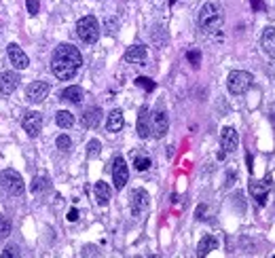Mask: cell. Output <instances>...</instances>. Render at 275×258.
<instances>
[{
	"label": "cell",
	"mask_w": 275,
	"mask_h": 258,
	"mask_svg": "<svg viewBox=\"0 0 275 258\" xmlns=\"http://www.w3.org/2000/svg\"><path fill=\"white\" fill-rule=\"evenodd\" d=\"M83 66L81 51L72 45H60L51 55V72L60 81H70Z\"/></svg>",
	"instance_id": "obj_1"
},
{
	"label": "cell",
	"mask_w": 275,
	"mask_h": 258,
	"mask_svg": "<svg viewBox=\"0 0 275 258\" xmlns=\"http://www.w3.org/2000/svg\"><path fill=\"white\" fill-rule=\"evenodd\" d=\"M197 22H199V28L203 32H218L222 28V24H225V15H222V9L214 3H205L201 9H199V17H197Z\"/></svg>",
	"instance_id": "obj_2"
},
{
	"label": "cell",
	"mask_w": 275,
	"mask_h": 258,
	"mask_svg": "<svg viewBox=\"0 0 275 258\" xmlns=\"http://www.w3.org/2000/svg\"><path fill=\"white\" fill-rule=\"evenodd\" d=\"M76 34H78V38L83 43H87V45L97 43V38H100V24H97V19L93 15L81 17V19L76 22Z\"/></svg>",
	"instance_id": "obj_3"
},
{
	"label": "cell",
	"mask_w": 275,
	"mask_h": 258,
	"mask_svg": "<svg viewBox=\"0 0 275 258\" xmlns=\"http://www.w3.org/2000/svg\"><path fill=\"white\" fill-rule=\"evenodd\" d=\"M0 184H3V188L9 195H22L26 191V184L24 178L19 176V171H15L11 167L0 171Z\"/></svg>",
	"instance_id": "obj_4"
},
{
	"label": "cell",
	"mask_w": 275,
	"mask_h": 258,
	"mask_svg": "<svg viewBox=\"0 0 275 258\" xmlns=\"http://www.w3.org/2000/svg\"><path fill=\"white\" fill-rule=\"evenodd\" d=\"M227 87L233 95H244L252 87V74L246 70H233L227 78Z\"/></svg>",
	"instance_id": "obj_5"
},
{
	"label": "cell",
	"mask_w": 275,
	"mask_h": 258,
	"mask_svg": "<svg viewBox=\"0 0 275 258\" xmlns=\"http://www.w3.org/2000/svg\"><path fill=\"white\" fill-rule=\"evenodd\" d=\"M22 127L30 137H36L41 133V129H43V114L36 112V110L26 112L24 118H22Z\"/></svg>",
	"instance_id": "obj_6"
},
{
	"label": "cell",
	"mask_w": 275,
	"mask_h": 258,
	"mask_svg": "<svg viewBox=\"0 0 275 258\" xmlns=\"http://www.w3.org/2000/svg\"><path fill=\"white\" fill-rule=\"evenodd\" d=\"M129 180V169H127V163L123 157H116L114 163H112V182H114V188L121 191V188L127 184Z\"/></svg>",
	"instance_id": "obj_7"
},
{
	"label": "cell",
	"mask_w": 275,
	"mask_h": 258,
	"mask_svg": "<svg viewBox=\"0 0 275 258\" xmlns=\"http://www.w3.org/2000/svg\"><path fill=\"white\" fill-rule=\"evenodd\" d=\"M51 87L45 83V81H34L28 85V89H26V100L32 102V104H41V102L49 95Z\"/></svg>",
	"instance_id": "obj_8"
},
{
	"label": "cell",
	"mask_w": 275,
	"mask_h": 258,
	"mask_svg": "<svg viewBox=\"0 0 275 258\" xmlns=\"http://www.w3.org/2000/svg\"><path fill=\"white\" fill-rule=\"evenodd\" d=\"M250 195L252 199H256L259 205L267 203V195H269V188H271V178L267 176L265 180H250Z\"/></svg>",
	"instance_id": "obj_9"
},
{
	"label": "cell",
	"mask_w": 275,
	"mask_h": 258,
	"mask_svg": "<svg viewBox=\"0 0 275 258\" xmlns=\"http://www.w3.org/2000/svg\"><path fill=\"white\" fill-rule=\"evenodd\" d=\"M167 129H169V118H167V114H165L163 110H154V112L150 114V133H152L154 137H163V135L167 133Z\"/></svg>",
	"instance_id": "obj_10"
},
{
	"label": "cell",
	"mask_w": 275,
	"mask_h": 258,
	"mask_svg": "<svg viewBox=\"0 0 275 258\" xmlns=\"http://www.w3.org/2000/svg\"><path fill=\"white\" fill-rule=\"evenodd\" d=\"M148 205H150V197L144 188H135V191H131V214L133 216H142L148 210Z\"/></svg>",
	"instance_id": "obj_11"
},
{
	"label": "cell",
	"mask_w": 275,
	"mask_h": 258,
	"mask_svg": "<svg viewBox=\"0 0 275 258\" xmlns=\"http://www.w3.org/2000/svg\"><path fill=\"white\" fill-rule=\"evenodd\" d=\"M7 53H9V62L13 64V68H17V70H26V68L30 66V59L28 55L22 51V47L17 45V43H11L9 49H7Z\"/></svg>",
	"instance_id": "obj_12"
},
{
	"label": "cell",
	"mask_w": 275,
	"mask_h": 258,
	"mask_svg": "<svg viewBox=\"0 0 275 258\" xmlns=\"http://www.w3.org/2000/svg\"><path fill=\"white\" fill-rule=\"evenodd\" d=\"M220 146H222V150H225V152L237 150V146H239V133H237L235 127H225V129H222V133H220Z\"/></svg>",
	"instance_id": "obj_13"
},
{
	"label": "cell",
	"mask_w": 275,
	"mask_h": 258,
	"mask_svg": "<svg viewBox=\"0 0 275 258\" xmlns=\"http://www.w3.org/2000/svg\"><path fill=\"white\" fill-rule=\"evenodd\" d=\"M17 85H19V74L17 72H3L0 74V93L3 95H11L15 89H17Z\"/></svg>",
	"instance_id": "obj_14"
},
{
	"label": "cell",
	"mask_w": 275,
	"mask_h": 258,
	"mask_svg": "<svg viewBox=\"0 0 275 258\" xmlns=\"http://www.w3.org/2000/svg\"><path fill=\"white\" fill-rule=\"evenodd\" d=\"M261 47H263V51H265V55H269L271 59H275V26H269V28L263 32Z\"/></svg>",
	"instance_id": "obj_15"
},
{
	"label": "cell",
	"mask_w": 275,
	"mask_h": 258,
	"mask_svg": "<svg viewBox=\"0 0 275 258\" xmlns=\"http://www.w3.org/2000/svg\"><path fill=\"white\" fill-rule=\"evenodd\" d=\"M100 121H102V108H97V106L87 108V110L83 112V116H81L83 127H87V129L97 127V125H100Z\"/></svg>",
	"instance_id": "obj_16"
},
{
	"label": "cell",
	"mask_w": 275,
	"mask_h": 258,
	"mask_svg": "<svg viewBox=\"0 0 275 258\" xmlns=\"http://www.w3.org/2000/svg\"><path fill=\"white\" fill-rule=\"evenodd\" d=\"M135 127H138V135L144 137V140L150 135V112L146 106H142L140 112H138V125Z\"/></svg>",
	"instance_id": "obj_17"
},
{
	"label": "cell",
	"mask_w": 275,
	"mask_h": 258,
	"mask_svg": "<svg viewBox=\"0 0 275 258\" xmlns=\"http://www.w3.org/2000/svg\"><path fill=\"white\" fill-rule=\"evenodd\" d=\"M123 125H125L123 112L119 110V108H114V110L108 114V118H106V129H108L110 133H116V131H121V129H123Z\"/></svg>",
	"instance_id": "obj_18"
},
{
	"label": "cell",
	"mask_w": 275,
	"mask_h": 258,
	"mask_svg": "<svg viewBox=\"0 0 275 258\" xmlns=\"http://www.w3.org/2000/svg\"><path fill=\"white\" fill-rule=\"evenodd\" d=\"M146 55H148V53H146V47H144V45H133V47L127 49L125 62H129V64H144Z\"/></svg>",
	"instance_id": "obj_19"
},
{
	"label": "cell",
	"mask_w": 275,
	"mask_h": 258,
	"mask_svg": "<svg viewBox=\"0 0 275 258\" xmlns=\"http://www.w3.org/2000/svg\"><path fill=\"white\" fill-rule=\"evenodd\" d=\"M214 250H218V239H216L214 235L201 237V242L197 244V254H199V256H208V254L214 252Z\"/></svg>",
	"instance_id": "obj_20"
},
{
	"label": "cell",
	"mask_w": 275,
	"mask_h": 258,
	"mask_svg": "<svg viewBox=\"0 0 275 258\" xmlns=\"http://www.w3.org/2000/svg\"><path fill=\"white\" fill-rule=\"evenodd\" d=\"M93 193H95V201L100 203V205H108V201H110V186L106 184V182H95V186H93Z\"/></svg>",
	"instance_id": "obj_21"
},
{
	"label": "cell",
	"mask_w": 275,
	"mask_h": 258,
	"mask_svg": "<svg viewBox=\"0 0 275 258\" xmlns=\"http://www.w3.org/2000/svg\"><path fill=\"white\" fill-rule=\"evenodd\" d=\"M62 100L70 102V104H81L83 102V89L76 87V85H70V87H66L62 91Z\"/></svg>",
	"instance_id": "obj_22"
},
{
	"label": "cell",
	"mask_w": 275,
	"mask_h": 258,
	"mask_svg": "<svg viewBox=\"0 0 275 258\" xmlns=\"http://www.w3.org/2000/svg\"><path fill=\"white\" fill-rule=\"evenodd\" d=\"M30 188H32V193L34 195H41V193H47L49 188H51V180L47 178V176H36L32 180V184H30Z\"/></svg>",
	"instance_id": "obj_23"
},
{
	"label": "cell",
	"mask_w": 275,
	"mask_h": 258,
	"mask_svg": "<svg viewBox=\"0 0 275 258\" xmlns=\"http://www.w3.org/2000/svg\"><path fill=\"white\" fill-rule=\"evenodd\" d=\"M55 123H57V127H62V129H70V127L74 125V114L68 112V110H60V112L55 114Z\"/></svg>",
	"instance_id": "obj_24"
},
{
	"label": "cell",
	"mask_w": 275,
	"mask_h": 258,
	"mask_svg": "<svg viewBox=\"0 0 275 258\" xmlns=\"http://www.w3.org/2000/svg\"><path fill=\"white\" fill-rule=\"evenodd\" d=\"M150 165H152V161H150L148 154H144V152H135L133 154V167L138 171H146Z\"/></svg>",
	"instance_id": "obj_25"
},
{
	"label": "cell",
	"mask_w": 275,
	"mask_h": 258,
	"mask_svg": "<svg viewBox=\"0 0 275 258\" xmlns=\"http://www.w3.org/2000/svg\"><path fill=\"white\" fill-rule=\"evenodd\" d=\"M100 152H102V144H100V140H91V142L87 144V157H89V159H97V157H100Z\"/></svg>",
	"instance_id": "obj_26"
},
{
	"label": "cell",
	"mask_w": 275,
	"mask_h": 258,
	"mask_svg": "<svg viewBox=\"0 0 275 258\" xmlns=\"http://www.w3.org/2000/svg\"><path fill=\"white\" fill-rule=\"evenodd\" d=\"M11 233V220L0 214V239H5Z\"/></svg>",
	"instance_id": "obj_27"
},
{
	"label": "cell",
	"mask_w": 275,
	"mask_h": 258,
	"mask_svg": "<svg viewBox=\"0 0 275 258\" xmlns=\"http://www.w3.org/2000/svg\"><path fill=\"white\" fill-rule=\"evenodd\" d=\"M55 144H57V148H60V150H64V152H66V150H70L72 140H70V137H68V135H60Z\"/></svg>",
	"instance_id": "obj_28"
},
{
	"label": "cell",
	"mask_w": 275,
	"mask_h": 258,
	"mask_svg": "<svg viewBox=\"0 0 275 258\" xmlns=\"http://www.w3.org/2000/svg\"><path fill=\"white\" fill-rule=\"evenodd\" d=\"M135 85H140V87H144L146 91H152V89H154V83H152L150 78H144V76L138 78V81H135Z\"/></svg>",
	"instance_id": "obj_29"
},
{
	"label": "cell",
	"mask_w": 275,
	"mask_h": 258,
	"mask_svg": "<svg viewBox=\"0 0 275 258\" xmlns=\"http://www.w3.org/2000/svg\"><path fill=\"white\" fill-rule=\"evenodd\" d=\"M26 5H28V13H30L32 17L38 13V7H41V3H38V0H28Z\"/></svg>",
	"instance_id": "obj_30"
},
{
	"label": "cell",
	"mask_w": 275,
	"mask_h": 258,
	"mask_svg": "<svg viewBox=\"0 0 275 258\" xmlns=\"http://www.w3.org/2000/svg\"><path fill=\"white\" fill-rule=\"evenodd\" d=\"M188 59H191L193 66H199V62H201V53H199V51H188Z\"/></svg>",
	"instance_id": "obj_31"
},
{
	"label": "cell",
	"mask_w": 275,
	"mask_h": 258,
	"mask_svg": "<svg viewBox=\"0 0 275 258\" xmlns=\"http://www.w3.org/2000/svg\"><path fill=\"white\" fill-rule=\"evenodd\" d=\"M17 254H19V248H17V246H7L5 252H3L5 258H7V256H17Z\"/></svg>",
	"instance_id": "obj_32"
},
{
	"label": "cell",
	"mask_w": 275,
	"mask_h": 258,
	"mask_svg": "<svg viewBox=\"0 0 275 258\" xmlns=\"http://www.w3.org/2000/svg\"><path fill=\"white\" fill-rule=\"evenodd\" d=\"M116 26H119V22L114 19V17H112V19L108 17V19H106V32H108V34H112V32L116 30Z\"/></svg>",
	"instance_id": "obj_33"
},
{
	"label": "cell",
	"mask_w": 275,
	"mask_h": 258,
	"mask_svg": "<svg viewBox=\"0 0 275 258\" xmlns=\"http://www.w3.org/2000/svg\"><path fill=\"white\" fill-rule=\"evenodd\" d=\"M205 210H208L205 205H199V208H197V218H199V220H205V216H203V214H205Z\"/></svg>",
	"instance_id": "obj_34"
},
{
	"label": "cell",
	"mask_w": 275,
	"mask_h": 258,
	"mask_svg": "<svg viewBox=\"0 0 275 258\" xmlns=\"http://www.w3.org/2000/svg\"><path fill=\"white\" fill-rule=\"evenodd\" d=\"M68 220H70V222L78 220V210H70V212H68Z\"/></svg>",
	"instance_id": "obj_35"
},
{
	"label": "cell",
	"mask_w": 275,
	"mask_h": 258,
	"mask_svg": "<svg viewBox=\"0 0 275 258\" xmlns=\"http://www.w3.org/2000/svg\"><path fill=\"white\" fill-rule=\"evenodd\" d=\"M252 7L259 11V9H263V5H261V0H252Z\"/></svg>",
	"instance_id": "obj_36"
},
{
	"label": "cell",
	"mask_w": 275,
	"mask_h": 258,
	"mask_svg": "<svg viewBox=\"0 0 275 258\" xmlns=\"http://www.w3.org/2000/svg\"><path fill=\"white\" fill-rule=\"evenodd\" d=\"M271 125H273V129H275V114L271 116Z\"/></svg>",
	"instance_id": "obj_37"
},
{
	"label": "cell",
	"mask_w": 275,
	"mask_h": 258,
	"mask_svg": "<svg viewBox=\"0 0 275 258\" xmlns=\"http://www.w3.org/2000/svg\"><path fill=\"white\" fill-rule=\"evenodd\" d=\"M169 5H174V0H169Z\"/></svg>",
	"instance_id": "obj_38"
}]
</instances>
